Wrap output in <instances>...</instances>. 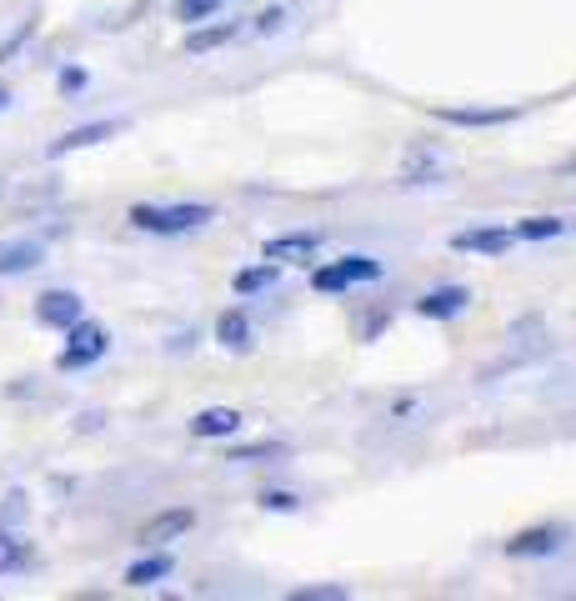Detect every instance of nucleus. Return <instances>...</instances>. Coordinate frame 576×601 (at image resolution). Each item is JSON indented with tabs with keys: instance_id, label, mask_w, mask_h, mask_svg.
<instances>
[{
	"instance_id": "obj_1",
	"label": "nucleus",
	"mask_w": 576,
	"mask_h": 601,
	"mask_svg": "<svg viewBox=\"0 0 576 601\" xmlns=\"http://www.w3.org/2000/svg\"><path fill=\"white\" fill-rule=\"evenodd\" d=\"M126 221L145 235H185V231H201V226L216 221V206H206V201H176V206H151V201H141V206L126 210Z\"/></svg>"
},
{
	"instance_id": "obj_2",
	"label": "nucleus",
	"mask_w": 576,
	"mask_h": 601,
	"mask_svg": "<svg viewBox=\"0 0 576 601\" xmlns=\"http://www.w3.org/2000/svg\"><path fill=\"white\" fill-rule=\"evenodd\" d=\"M105 351H111V331H105L101 321H86V316H80L76 327H66V346H61V356H55V367L61 371H86V367H95Z\"/></svg>"
},
{
	"instance_id": "obj_3",
	"label": "nucleus",
	"mask_w": 576,
	"mask_h": 601,
	"mask_svg": "<svg viewBox=\"0 0 576 601\" xmlns=\"http://www.w3.org/2000/svg\"><path fill=\"white\" fill-rule=\"evenodd\" d=\"M367 281H381V261H376V256H341V261L316 266V271H311V286L321 291V296L367 286Z\"/></svg>"
},
{
	"instance_id": "obj_4",
	"label": "nucleus",
	"mask_w": 576,
	"mask_h": 601,
	"mask_svg": "<svg viewBox=\"0 0 576 601\" xmlns=\"http://www.w3.org/2000/svg\"><path fill=\"white\" fill-rule=\"evenodd\" d=\"M566 547V526H526V532H516L507 541V557L511 562H537V557H556V551Z\"/></svg>"
},
{
	"instance_id": "obj_5",
	"label": "nucleus",
	"mask_w": 576,
	"mask_h": 601,
	"mask_svg": "<svg viewBox=\"0 0 576 601\" xmlns=\"http://www.w3.org/2000/svg\"><path fill=\"white\" fill-rule=\"evenodd\" d=\"M80 316H86V300L76 296V291H40L36 296V321L51 331H66L76 327Z\"/></svg>"
},
{
	"instance_id": "obj_6",
	"label": "nucleus",
	"mask_w": 576,
	"mask_h": 601,
	"mask_svg": "<svg viewBox=\"0 0 576 601\" xmlns=\"http://www.w3.org/2000/svg\"><path fill=\"white\" fill-rule=\"evenodd\" d=\"M321 251V231H286V235H271L261 246V261L276 266H291V261H311Z\"/></svg>"
},
{
	"instance_id": "obj_7",
	"label": "nucleus",
	"mask_w": 576,
	"mask_h": 601,
	"mask_svg": "<svg viewBox=\"0 0 576 601\" xmlns=\"http://www.w3.org/2000/svg\"><path fill=\"white\" fill-rule=\"evenodd\" d=\"M116 131H120V120H91V126H76V131L55 136V141L46 145V161H66V156H76V151H86V145L111 141Z\"/></svg>"
},
{
	"instance_id": "obj_8",
	"label": "nucleus",
	"mask_w": 576,
	"mask_h": 601,
	"mask_svg": "<svg viewBox=\"0 0 576 601\" xmlns=\"http://www.w3.org/2000/svg\"><path fill=\"white\" fill-rule=\"evenodd\" d=\"M191 526H196V511H191V507H166V511H156V516L141 526V547L145 551H151V547H166V541L185 536Z\"/></svg>"
},
{
	"instance_id": "obj_9",
	"label": "nucleus",
	"mask_w": 576,
	"mask_h": 601,
	"mask_svg": "<svg viewBox=\"0 0 576 601\" xmlns=\"http://www.w3.org/2000/svg\"><path fill=\"white\" fill-rule=\"evenodd\" d=\"M511 246H516V231H511V226H476V231L451 235V251H472V256H507Z\"/></svg>"
},
{
	"instance_id": "obj_10",
	"label": "nucleus",
	"mask_w": 576,
	"mask_h": 601,
	"mask_svg": "<svg viewBox=\"0 0 576 601\" xmlns=\"http://www.w3.org/2000/svg\"><path fill=\"white\" fill-rule=\"evenodd\" d=\"M466 306H472V291L466 286H436L426 296H417V316H426V321H451Z\"/></svg>"
},
{
	"instance_id": "obj_11",
	"label": "nucleus",
	"mask_w": 576,
	"mask_h": 601,
	"mask_svg": "<svg viewBox=\"0 0 576 601\" xmlns=\"http://www.w3.org/2000/svg\"><path fill=\"white\" fill-rule=\"evenodd\" d=\"M236 432H241L236 406H206V411L191 417V436H201V442H226V436H236Z\"/></svg>"
},
{
	"instance_id": "obj_12",
	"label": "nucleus",
	"mask_w": 576,
	"mask_h": 601,
	"mask_svg": "<svg viewBox=\"0 0 576 601\" xmlns=\"http://www.w3.org/2000/svg\"><path fill=\"white\" fill-rule=\"evenodd\" d=\"M46 261V246L30 241V235H15V241H0V276H26Z\"/></svg>"
},
{
	"instance_id": "obj_13",
	"label": "nucleus",
	"mask_w": 576,
	"mask_h": 601,
	"mask_svg": "<svg viewBox=\"0 0 576 601\" xmlns=\"http://www.w3.org/2000/svg\"><path fill=\"white\" fill-rule=\"evenodd\" d=\"M170 572H176V557H170V551H161V547H151L141 562L126 566V587L145 591V587H156V581H166Z\"/></svg>"
},
{
	"instance_id": "obj_14",
	"label": "nucleus",
	"mask_w": 576,
	"mask_h": 601,
	"mask_svg": "<svg viewBox=\"0 0 576 601\" xmlns=\"http://www.w3.org/2000/svg\"><path fill=\"white\" fill-rule=\"evenodd\" d=\"M236 21H210V26H196V30H185V55H210V51H221V46H231L236 40Z\"/></svg>"
},
{
	"instance_id": "obj_15",
	"label": "nucleus",
	"mask_w": 576,
	"mask_h": 601,
	"mask_svg": "<svg viewBox=\"0 0 576 601\" xmlns=\"http://www.w3.org/2000/svg\"><path fill=\"white\" fill-rule=\"evenodd\" d=\"M436 116L451 120V126H507V120H516L522 111H516V105H491V111L466 105V111H436Z\"/></svg>"
},
{
	"instance_id": "obj_16",
	"label": "nucleus",
	"mask_w": 576,
	"mask_h": 601,
	"mask_svg": "<svg viewBox=\"0 0 576 601\" xmlns=\"http://www.w3.org/2000/svg\"><path fill=\"white\" fill-rule=\"evenodd\" d=\"M216 341L231 346V351H251V316L241 311V306L221 311V321H216Z\"/></svg>"
},
{
	"instance_id": "obj_17",
	"label": "nucleus",
	"mask_w": 576,
	"mask_h": 601,
	"mask_svg": "<svg viewBox=\"0 0 576 601\" xmlns=\"http://www.w3.org/2000/svg\"><path fill=\"white\" fill-rule=\"evenodd\" d=\"M276 276H281V266L276 261H256V266H246V271H236V296H261V291H271L276 286Z\"/></svg>"
},
{
	"instance_id": "obj_18",
	"label": "nucleus",
	"mask_w": 576,
	"mask_h": 601,
	"mask_svg": "<svg viewBox=\"0 0 576 601\" xmlns=\"http://www.w3.org/2000/svg\"><path fill=\"white\" fill-rule=\"evenodd\" d=\"M30 566V541L21 532H0V576H15Z\"/></svg>"
},
{
	"instance_id": "obj_19",
	"label": "nucleus",
	"mask_w": 576,
	"mask_h": 601,
	"mask_svg": "<svg viewBox=\"0 0 576 601\" xmlns=\"http://www.w3.org/2000/svg\"><path fill=\"white\" fill-rule=\"evenodd\" d=\"M511 231H516V241H551V235L572 231V221H562V216H526V221H516Z\"/></svg>"
},
{
	"instance_id": "obj_20",
	"label": "nucleus",
	"mask_w": 576,
	"mask_h": 601,
	"mask_svg": "<svg viewBox=\"0 0 576 601\" xmlns=\"http://www.w3.org/2000/svg\"><path fill=\"white\" fill-rule=\"evenodd\" d=\"M286 457V442H251V446H231L226 461L231 466H256V461H281Z\"/></svg>"
},
{
	"instance_id": "obj_21",
	"label": "nucleus",
	"mask_w": 576,
	"mask_h": 601,
	"mask_svg": "<svg viewBox=\"0 0 576 601\" xmlns=\"http://www.w3.org/2000/svg\"><path fill=\"white\" fill-rule=\"evenodd\" d=\"M436 176H441V161L426 156V151H417V156L401 166V186H432Z\"/></svg>"
},
{
	"instance_id": "obj_22",
	"label": "nucleus",
	"mask_w": 576,
	"mask_h": 601,
	"mask_svg": "<svg viewBox=\"0 0 576 601\" xmlns=\"http://www.w3.org/2000/svg\"><path fill=\"white\" fill-rule=\"evenodd\" d=\"M26 516H30L26 491H21V486H15V491H5V501H0V532H21V526H26Z\"/></svg>"
},
{
	"instance_id": "obj_23",
	"label": "nucleus",
	"mask_w": 576,
	"mask_h": 601,
	"mask_svg": "<svg viewBox=\"0 0 576 601\" xmlns=\"http://www.w3.org/2000/svg\"><path fill=\"white\" fill-rule=\"evenodd\" d=\"M291 601H351V587L346 581H316V587H296Z\"/></svg>"
},
{
	"instance_id": "obj_24",
	"label": "nucleus",
	"mask_w": 576,
	"mask_h": 601,
	"mask_svg": "<svg viewBox=\"0 0 576 601\" xmlns=\"http://www.w3.org/2000/svg\"><path fill=\"white\" fill-rule=\"evenodd\" d=\"M216 11H221V0H181V5H176V15H181L185 26H201V21H210Z\"/></svg>"
},
{
	"instance_id": "obj_25",
	"label": "nucleus",
	"mask_w": 576,
	"mask_h": 601,
	"mask_svg": "<svg viewBox=\"0 0 576 601\" xmlns=\"http://www.w3.org/2000/svg\"><path fill=\"white\" fill-rule=\"evenodd\" d=\"M30 36H36V21H21V26H15V36L0 40V66H11V55H21V46H26Z\"/></svg>"
},
{
	"instance_id": "obj_26",
	"label": "nucleus",
	"mask_w": 576,
	"mask_h": 601,
	"mask_svg": "<svg viewBox=\"0 0 576 601\" xmlns=\"http://www.w3.org/2000/svg\"><path fill=\"white\" fill-rule=\"evenodd\" d=\"M261 507L286 516V511H302V497H296V491H261Z\"/></svg>"
},
{
	"instance_id": "obj_27",
	"label": "nucleus",
	"mask_w": 576,
	"mask_h": 601,
	"mask_svg": "<svg viewBox=\"0 0 576 601\" xmlns=\"http://www.w3.org/2000/svg\"><path fill=\"white\" fill-rule=\"evenodd\" d=\"M86 86H91V76H86L80 66H66V71H61V95H80Z\"/></svg>"
},
{
	"instance_id": "obj_28",
	"label": "nucleus",
	"mask_w": 576,
	"mask_h": 601,
	"mask_svg": "<svg viewBox=\"0 0 576 601\" xmlns=\"http://www.w3.org/2000/svg\"><path fill=\"white\" fill-rule=\"evenodd\" d=\"M281 26H286V11H281V5H271V11L256 15V30H261V36H276Z\"/></svg>"
},
{
	"instance_id": "obj_29",
	"label": "nucleus",
	"mask_w": 576,
	"mask_h": 601,
	"mask_svg": "<svg viewBox=\"0 0 576 601\" xmlns=\"http://www.w3.org/2000/svg\"><path fill=\"white\" fill-rule=\"evenodd\" d=\"M11 101H15V95H11V86H0V111H11Z\"/></svg>"
},
{
	"instance_id": "obj_30",
	"label": "nucleus",
	"mask_w": 576,
	"mask_h": 601,
	"mask_svg": "<svg viewBox=\"0 0 576 601\" xmlns=\"http://www.w3.org/2000/svg\"><path fill=\"white\" fill-rule=\"evenodd\" d=\"M562 170H566V176H576V156H572V161H566V166H562Z\"/></svg>"
}]
</instances>
